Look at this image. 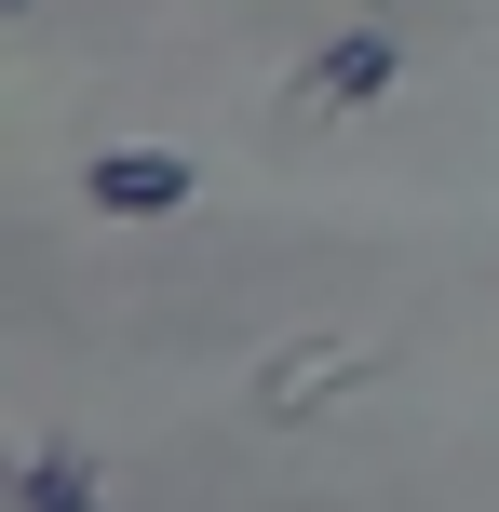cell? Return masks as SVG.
<instances>
[{"instance_id": "cell-1", "label": "cell", "mask_w": 499, "mask_h": 512, "mask_svg": "<svg viewBox=\"0 0 499 512\" xmlns=\"http://www.w3.org/2000/svg\"><path fill=\"white\" fill-rule=\"evenodd\" d=\"M189 189H203V176H189L176 149H95V162H81V203H108V216H176Z\"/></svg>"}, {"instance_id": "cell-2", "label": "cell", "mask_w": 499, "mask_h": 512, "mask_svg": "<svg viewBox=\"0 0 499 512\" xmlns=\"http://www.w3.org/2000/svg\"><path fill=\"white\" fill-rule=\"evenodd\" d=\"M365 95H392V41L378 27H351V41H324L297 68V108H365Z\"/></svg>"}, {"instance_id": "cell-3", "label": "cell", "mask_w": 499, "mask_h": 512, "mask_svg": "<svg viewBox=\"0 0 499 512\" xmlns=\"http://www.w3.org/2000/svg\"><path fill=\"white\" fill-rule=\"evenodd\" d=\"M14 512H95V472H81L68 445H41V459L14 472Z\"/></svg>"}, {"instance_id": "cell-4", "label": "cell", "mask_w": 499, "mask_h": 512, "mask_svg": "<svg viewBox=\"0 0 499 512\" xmlns=\"http://www.w3.org/2000/svg\"><path fill=\"white\" fill-rule=\"evenodd\" d=\"M338 378H365V351H351V337H324V351H297L284 378H270V405H324Z\"/></svg>"}]
</instances>
